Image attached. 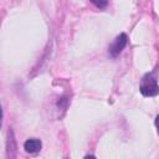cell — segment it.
<instances>
[{
  "mask_svg": "<svg viewBox=\"0 0 159 159\" xmlns=\"http://www.w3.org/2000/svg\"><path fill=\"white\" fill-rule=\"evenodd\" d=\"M92 4H94L98 9H104L106 6H107V0H89Z\"/></svg>",
  "mask_w": 159,
  "mask_h": 159,
  "instance_id": "cell-4",
  "label": "cell"
},
{
  "mask_svg": "<svg viewBox=\"0 0 159 159\" xmlns=\"http://www.w3.org/2000/svg\"><path fill=\"white\" fill-rule=\"evenodd\" d=\"M139 91L144 97H155L159 92L155 72H149L143 76L139 84Z\"/></svg>",
  "mask_w": 159,
  "mask_h": 159,
  "instance_id": "cell-1",
  "label": "cell"
},
{
  "mask_svg": "<svg viewBox=\"0 0 159 159\" xmlns=\"http://www.w3.org/2000/svg\"><path fill=\"white\" fill-rule=\"evenodd\" d=\"M42 148V143L40 139L37 138H30L27 139L25 143H24V149L26 153H30V154H35V153H39Z\"/></svg>",
  "mask_w": 159,
  "mask_h": 159,
  "instance_id": "cell-3",
  "label": "cell"
},
{
  "mask_svg": "<svg viewBox=\"0 0 159 159\" xmlns=\"http://www.w3.org/2000/svg\"><path fill=\"white\" fill-rule=\"evenodd\" d=\"M1 124H2V109L0 106V128H1Z\"/></svg>",
  "mask_w": 159,
  "mask_h": 159,
  "instance_id": "cell-5",
  "label": "cell"
},
{
  "mask_svg": "<svg viewBox=\"0 0 159 159\" xmlns=\"http://www.w3.org/2000/svg\"><path fill=\"white\" fill-rule=\"evenodd\" d=\"M127 43H128V36H127V34H124V32L119 34V35L114 39L113 43L108 47V53H109V56L113 57V58L117 57V56L124 50V47L127 46Z\"/></svg>",
  "mask_w": 159,
  "mask_h": 159,
  "instance_id": "cell-2",
  "label": "cell"
}]
</instances>
